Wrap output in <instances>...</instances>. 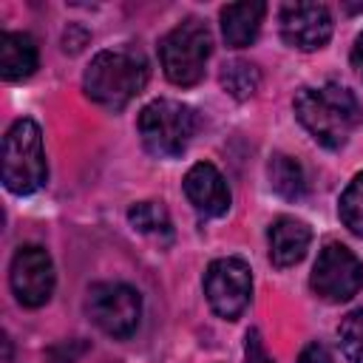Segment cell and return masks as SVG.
I'll list each match as a JSON object with an SVG mask.
<instances>
[{
    "label": "cell",
    "mask_w": 363,
    "mask_h": 363,
    "mask_svg": "<svg viewBox=\"0 0 363 363\" xmlns=\"http://www.w3.org/2000/svg\"><path fill=\"white\" fill-rule=\"evenodd\" d=\"M292 105L298 122L326 150L343 147L349 136L363 125V105L349 88L337 82H326L320 88H301Z\"/></svg>",
    "instance_id": "obj_1"
},
{
    "label": "cell",
    "mask_w": 363,
    "mask_h": 363,
    "mask_svg": "<svg viewBox=\"0 0 363 363\" xmlns=\"http://www.w3.org/2000/svg\"><path fill=\"white\" fill-rule=\"evenodd\" d=\"M147 60L136 48H105L82 74V88L91 102L122 111L147 85Z\"/></svg>",
    "instance_id": "obj_2"
},
{
    "label": "cell",
    "mask_w": 363,
    "mask_h": 363,
    "mask_svg": "<svg viewBox=\"0 0 363 363\" xmlns=\"http://www.w3.org/2000/svg\"><path fill=\"white\" fill-rule=\"evenodd\" d=\"M48 179L43 133L34 119H17L3 136V184L14 196L37 193Z\"/></svg>",
    "instance_id": "obj_3"
},
{
    "label": "cell",
    "mask_w": 363,
    "mask_h": 363,
    "mask_svg": "<svg viewBox=\"0 0 363 363\" xmlns=\"http://www.w3.org/2000/svg\"><path fill=\"white\" fill-rule=\"evenodd\" d=\"M210 48H213L210 28L196 17L182 20L176 28H170L159 40V60H162L164 77L182 88L196 85L204 77Z\"/></svg>",
    "instance_id": "obj_4"
},
{
    "label": "cell",
    "mask_w": 363,
    "mask_h": 363,
    "mask_svg": "<svg viewBox=\"0 0 363 363\" xmlns=\"http://www.w3.org/2000/svg\"><path fill=\"white\" fill-rule=\"evenodd\" d=\"M196 113L193 108L176 99H153L139 113V136L147 153L159 159H173L184 153L196 133Z\"/></svg>",
    "instance_id": "obj_5"
},
{
    "label": "cell",
    "mask_w": 363,
    "mask_h": 363,
    "mask_svg": "<svg viewBox=\"0 0 363 363\" xmlns=\"http://www.w3.org/2000/svg\"><path fill=\"white\" fill-rule=\"evenodd\" d=\"M85 309L91 320L111 337H130L142 318V298L133 286L102 281L88 289Z\"/></svg>",
    "instance_id": "obj_6"
},
{
    "label": "cell",
    "mask_w": 363,
    "mask_h": 363,
    "mask_svg": "<svg viewBox=\"0 0 363 363\" xmlns=\"http://www.w3.org/2000/svg\"><path fill=\"white\" fill-rule=\"evenodd\" d=\"M309 286L315 289L318 298H323L329 303H343V301L354 298L357 289L363 286V264L349 247L326 244L318 252Z\"/></svg>",
    "instance_id": "obj_7"
},
{
    "label": "cell",
    "mask_w": 363,
    "mask_h": 363,
    "mask_svg": "<svg viewBox=\"0 0 363 363\" xmlns=\"http://www.w3.org/2000/svg\"><path fill=\"white\" fill-rule=\"evenodd\" d=\"M204 295L210 309L224 318L235 320L252 295V275L247 261L241 258H216L204 272Z\"/></svg>",
    "instance_id": "obj_8"
},
{
    "label": "cell",
    "mask_w": 363,
    "mask_h": 363,
    "mask_svg": "<svg viewBox=\"0 0 363 363\" xmlns=\"http://www.w3.org/2000/svg\"><path fill=\"white\" fill-rule=\"evenodd\" d=\"M54 281H57L54 261L43 247L26 244L14 252L11 269H9V284H11L14 298L23 306L37 309V306L48 303V298L54 292Z\"/></svg>",
    "instance_id": "obj_9"
},
{
    "label": "cell",
    "mask_w": 363,
    "mask_h": 363,
    "mask_svg": "<svg viewBox=\"0 0 363 363\" xmlns=\"http://www.w3.org/2000/svg\"><path fill=\"white\" fill-rule=\"evenodd\" d=\"M281 37L298 51H318L332 37V14L323 3H286L278 14Z\"/></svg>",
    "instance_id": "obj_10"
},
{
    "label": "cell",
    "mask_w": 363,
    "mask_h": 363,
    "mask_svg": "<svg viewBox=\"0 0 363 363\" xmlns=\"http://www.w3.org/2000/svg\"><path fill=\"white\" fill-rule=\"evenodd\" d=\"M184 196L196 207V213L204 218H216L230 210V187L218 173V167L210 162H199L187 170Z\"/></svg>",
    "instance_id": "obj_11"
},
{
    "label": "cell",
    "mask_w": 363,
    "mask_h": 363,
    "mask_svg": "<svg viewBox=\"0 0 363 363\" xmlns=\"http://www.w3.org/2000/svg\"><path fill=\"white\" fill-rule=\"evenodd\" d=\"M309 241H312V230L301 218L281 216L269 224V233H267L269 261L275 267H292L306 255Z\"/></svg>",
    "instance_id": "obj_12"
},
{
    "label": "cell",
    "mask_w": 363,
    "mask_h": 363,
    "mask_svg": "<svg viewBox=\"0 0 363 363\" xmlns=\"http://www.w3.org/2000/svg\"><path fill=\"white\" fill-rule=\"evenodd\" d=\"M264 3H230L221 9V34L230 48H244L250 45L264 23Z\"/></svg>",
    "instance_id": "obj_13"
},
{
    "label": "cell",
    "mask_w": 363,
    "mask_h": 363,
    "mask_svg": "<svg viewBox=\"0 0 363 363\" xmlns=\"http://www.w3.org/2000/svg\"><path fill=\"white\" fill-rule=\"evenodd\" d=\"M37 68V45L23 31L0 34V77L9 82L31 77Z\"/></svg>",
    "instance_id": "obj_14"
},
{
    "label": "cell",
    "mask_w": 363,
    "mask_h": 363,
    "mask_svg": "<svg viewBox=\"0 0 363 363\" xmlns=\"http://www.w3.org/2000/svg\"><path fill=\"white\" fill-rule=\"evenodd\" d=\"M267 173H269V184L278 196L284 199H301L306 193V179H303V167L286 156V153H275L267 164Z\"/></svg>",
    "instance_id": "obj_15"
},
{
    "label": "cell",
    "mask_w": 363,
    "mask_h": 363,
    "mask_svg": "<svg viewBox=\"0 0 363 363\" xmlns=\"http://www.w3.org/2000/svg\"><path fill=\"white\" fill-rule=\"evenodd\" d=\"M218 79H221V88L233 99H250L258 91V85H261L258 68L252 62H247V60H230V62H224Z\"/></svg>",
    "instance_id": "obj_16"
},
{
    "label": "cell",
    "mask_w": 363,
    "mask_h": 363,
    "mask_svg": "<svg viewBox=\"0 0 363 363\" xmlns=\"http://www.w3.org/2000/svg\"><path fill=\"white\" fill-rule=\"evenodd\" d=\"M128 221L133 224V230L145 233V235H153V238H162V241H170L173 230H170V218H167V210L156 201H139L128 210Z\"/></svg>",
    "instance_id": "obj_17"
},
{
    "label": "cell",
    "mask_w": 363,
    "mask_h": 363,
    "mask_svg": "<svg viewBox=\"0 0 363 363\" xmlns=\"http://www.w3.org/2000/svg\"><path fill=\"white\" fill-rule=\"evenodd\" d=\"M337 213H340V221L354 233V235H363V170L349 182V187L343 190L340 196V204H337Z\"/></svg>",
    "instance_id": "obj_18"
},
{
    "label": "cell",
    "mask_w": 363,
    "mask_h": 363,
    "mask_svg": "<svg viewBox=\"0 0 363 363\" xmlns=\"http://www.w3.org/2000/svg\"><path fill=\"white\" fill-rule=\"evenodd\" d=\"M337 340L343 354L352 363H363V309H352L340 326H337Z\"/></svg>",
    "instance_id": "obj_19"
},
{
    "label": "cell",
    "mask_w": 363,
    "mask_h": 363,
    "mask_svg": "<svg viewBox=\"0 0 363 363\" xmlns=\"http://www.w3.org/2000/svg\"><path fill=\"white\" fill-rule=\"evenodd\" d=\"M244 363H275V360L267 354V349H264V343H261V335H258L255 329H252V332H247Z\"/></svg>",
    "instance_id": "obj_20"
},
{
    "label": "cell",
    "mask_w": 363,
    "mask_h": 363,
    "mask_svg": "<svg viewBox=\"0 0 363 363\" xmlns=\"http://www.w3.org/2000/svg\"><path fill=\"white\" fill-rule=\"evenodd\" d=\"M298 363H332V354L326 352V346H320V343H309V346L301 352Z\"/></svg>",
    "instance_id": "obj_21"
},
{
    "label": "cell",
    "mask_w": 363,
    "mask_h": 363,
    "mask_svg": "<svg viewBox=\"0 0 363 363\" xmlns=\"http://www.w3.org/2000/svg\"><path fill=\"white\" fill-rule=\"evenodd\" d=\"M352 65H354V71L363 77V31L357 34V40H354V45H352Z\"/></svg>",
    "instance_id": "obj_22"
}]
</instances>
